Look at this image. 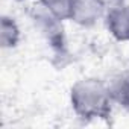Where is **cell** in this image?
Here are the masks:
<instances>
[{"label":"cell","mask_w":129,"mask_h":129,"mask_svg":"<svg viewBox=\"0 0 129 129\" xmlns=\"http://www.w3.org/2000/svg\"><path fill=\"white\" fill-rule=\"evenodd\" d=\"M70 103L75 114L84 120L106 118L114 105L108 84L97 78L78 81L70 90Z\"/></svg>","instance_id":"1"},{"label":"cell","mask_w":129,"mask_h":129,"mask_svg":"<svg viewBox=\"0 0 129 129\" xmlns=\"http://www.w3.org/2000/svg\"><path fill=\"white\" fill-rule=\"evenodd\" d=\"M105 24L109 35L114 40L127 43L129 41V3L121 2L106 9Z\"/></svg>","instance_id":"2"},{"label":"cell","mask_w":129,"mask_h":129,"mask_svg":"<svg viewBox=\"0 0 129 129\" xmlns=\"http://www.w3.org/2000/svg\"><path fill=\"white\" fill-rule=\"evenodd\" d=\"M106 8L100 0H73L70 20L79 26L91 27L99 20L105 18Z\"/></svg>","instance_id":"3"},{"label":"cell","mask_w":129,"mask_h":129,"mask_svg":"<svg viewBox=\"0 0 129 129\" xmlns=\"http://www.w3.org/2000/svg\"><path fill=\"white\" fill-rule=\"evenodd\" d=\"M108 88L112 103L123 109H129V69L115 73L108 82Z\"/></svg>","instance_id":"4"},{"label":"cell","mask_w":129,"mask_h":129,"mask_svg":"<svg viewBox=\"0 0 129 129\" xmlns=\"http://www.w3.org/2000/svg\"><path fill=\"white\" fill-rule=\"evenodd\" d=\"M35 20H37V24L40 26L41 32L44 34V37L52 44H61V41H62V20L53 17L41 6L35 15Z\"/></svg>","instance_id":"5"},{"label":"cell","mask_w":129,"mask_h":129,"mask_svg":"<svg viewBox=\"0 0 129 129\" xmlns=\"http://www.w3.org/2000/svg\"><path fill=\"white\" fill-rule=\"evenodd\" d=\"M21 38V30L12 17L2 15L0 18V46L2 49H14L18 46Z\"/></svg>","instance_id":"6"},{"label":"cell","mask_w":129,"mask_h":129,"mask_svg":"<svg viewBox=\"0 0 129 129\" xmlns=\"http://www.w3.org/2000/svg\"><path fill=\"white\" fill-rule=\"evenodd\" d=\"M38 5L62 21L70 20L72 17L73 0H38Z\"/></svg>","instance_id":"7"},{"label":"cell","mask_w":129,"mask_h":129,"mask_svg":"<svg viewBox=\"0 0 129 129\" xmlns=\"http://www.w3.org/2000/svg\"><path fill=\"white\" fill-rule=\"evenodd\" d=\"M100 2L103 3V6H105L106 9H109V8H112V6H115V5L124 2V0H100Z\"/></svg>","instance_id":"8"},{"label":"cell","mask_w":129,"mask_h":129,"mask_svg":"<svg viewBox=\"0 0 129 129\" xmlns=\"http://www.w3.org/2000/svg\"><path fill=\"white\" fill-rule=\"evenodd\" d=\"M14 2H23V0H14Z\"/></svg>","instance_id":"9"}]
</instances>
